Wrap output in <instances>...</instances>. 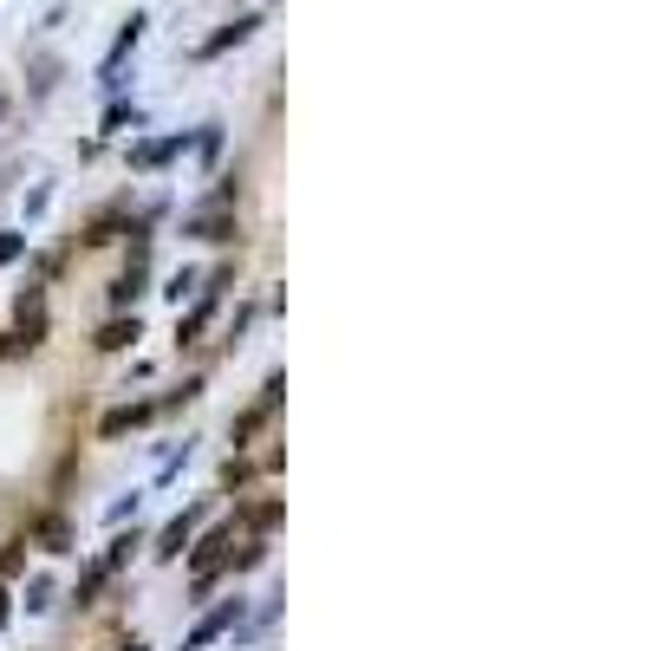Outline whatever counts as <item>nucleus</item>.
Instances as JSON below:
<instances>
[{
    "label": "nucleus",
    "instance_id": "b1692460",
    "mask_svg": "<svg viewBox=\"0 0 651 651\" xmlns=\"http://www.w3.org/2000/svg\"><path fill=\"white\" fill-rule=\"evenodd\" d=\"M228 202H241V176H222V189L209 196V209H228Z\"/></svg>",
    "mask_w": 651,
    "mask_h": 651
},
{
    "label": "nucleus",
    "instance_id": "9d476101",
    "mask_svg": "<svg viewBox=\"0 0 651 651\" xmlns=\"http://www.w3.org/2000/svg\"><path fill=\"white\" fill-rule=\"evenodd\" d=\"M143 293H150V261H130V274H117V280H111V306H117V313H130Z\"/></svg>",
    "mask_w": 651,
    "mask_h": 651
},
{
    "label": "nucleus",
    "instance_id": "7ed1b4c3",
    "mask_svg": "<svg viewBox=\"0 0 651 651\" xmlns=\"http://www.w3.org/2000/svg\"><path fill=\"white\" fill-rule=\"evenodd\" d=\"M254 33H261V13H235V20H228L222 33H209V39L196 46V59H222V52H235V46H248Z\"/></svg>",
    "mask_w": 651,
    "mask_h": 651
},
{
    "label": "nucleus",
    "instance_id": "7c9ffc66",
    "mask_svg": "<svg viewBox=\"0 0 651 651\" xmlns=\"http://www.w3.org/2000/svg\"><path fill=\"white\" fill-rule=\"evenodd\" d=\"M0 117H7V91H0Z\"/></svg>",
    "mask_w": 651,
    "mask_h": 651
},
{
    "label": "nucleus",
    "instance_id": "9b49d317",
    "mask_svg": "<svg viewBox=\"0 0 651 651\" xmlns=\"http://www.w3.org/2000/svg\"><path fill=\"white\" fill-rule=\"evenodd\" d=\"M137 339H143V320H137V313H117V320L98 326L91 346H98V352H124V346H137Z\"/></svg>",
    "mask_w": 651,
    "mask_h": 651
},
{
    "label": "nucleus",
    "instance_id": "c756f323",
    "mask_svg": "<svg viewBox=\"0 0 651 651\" xmlns=\"http://www.w3.org/2000/svg\"><path fill=\"white\" fill-rule=\"evenodd\" d=\"M117 651H150V646H137V639H130V646H117Z\"/></svg>",
    "mask_w": 651,
    "mask_h": 651
},
{
    "label": "nucleus",
    "instance_id": "f257e3e1",
    "mask_svg": "<svg viewBox=\"0 0 651 651\" xmlns=\"http://www.w3.org/2000/svg\"><path fill=\"white\" fill-rule=\"evenodd\" d=\"M143 26H150V13H130V20H124V33L111 39V52H104V65H98V85H104V91H117V85H124V59L137 52Z\"/></svg>",
    "mask_w": 651,
    "mask_h": 651
},
{
    "label": "nucleus",
    "instance_id": "0eeeda50",
    "mask_svg": "<svg viewBox=\"0 0 651 651\" xmlns=\"http://www.w3.org/2000/svg\"><path fill=\"white\" fill-rule=\"evenodd\" d=\"M26 535H33V548H39V554H72V522H65L59 509L33 515V528H26Z\"/></svg>",
    "mask_w": 651,
    "mask_h": 651
},
{
    "label": "nucleus",
    "instance_id": "4468645a",
    "mask_svg": "<svg viewBox=\"0 0 651 651\" xmlns=\"http://www.w3.org/2000/svg\"><path fill=\"white\" fill-rule=\"evenodd\" d=\"M280 515H287V502H274V496H267V502H248V509H241V522H248L254 535H274V528H280Z\"/></svg>",
    "mask_w": 651,
    "mask_h": 651
},
{
    "label": "nucleus",
    "instance_id": "412c9836",
    "mask_svg": "<svg viewBox=\"0 0 651 651\" xmlns=\"http://www.w3.org/2000/svg\"><path fill=\"white\" fill-rule=\"evenodd\" d=\"M163 293H170V300H189V293H202V274H196V267H183V274L163 287Z\"/></svg>",
    "mask_w": 651,
    "mask_h": 651
},
{
    "label": "nucleus",
    "instance_id": "c85d7f7f",
    "mask_svg": "<svg viewBox=\"0 0 651 651\" xmlns=\"http://www.w3.org/2000/svg\"><path fill=\"white\" fill-rule=\"evenodd\" d=\"M0 626H13V593H7V580H0Z\"/></svg>",
    "mask_w": 651,
    "mask_h": 651
},
{
    "label": "nucleus",
    "instance_id": "4be33fe9",
    "mask_svg": "<svg viewBox=\"0 0 651 651\" xmlns=\"http://www.w3.org/2000/svg\"><path fill=\"white\" fill-rule=\"evenodd\" d=\"M261 424H267V411H261V404H254V411H241V417H235V450H241V443H248Z\"/></svg>",
    "mask_w": 651,
    "mask_h": 651
},
{
    "label": "nucleus",
    "instance_id": "f8f14e48",
    "mask_svg": "<svg viewBox=\"0 0 651 651\" xmlns=\"http://www.w3.org/2000/svg\"><path fill=\"white\" fill-rule=\"evenodd\" d=\"M215 306H222V293H209V287H202V300L176 320V346H196V339H202V326L215 320Z\"/></svg>",
    "mask_w": 651,
    "mask_h": 651
},
{
    "label": "nucleus",
    "instance_id": "1a4fd4ad",
    "mask_svg": "<svg viewBox=\"0 0 651 651\" xmlns=\"http://www.w3.org/2000/svg\"><path fill=\"white\" fill-rule=\"evenodd\" d=\"M183 235H196V241H215V248H222V241H235L241 228H235V215H228V209H202V215H189V228H183Z\"/></svg>",
    "mask_w": 651,
    "mask_h": 651
},
{
    "label": "nucleus",
    "instance_id": "2eb2a0df",
    "mask_svg": "<svg viewBox=\"0 0 651 651\" xmlns=\"http://www.w3.org/2000/svg\"><path fill=\"white\" fill-rule=\"evenodd\" d=\"M59 72H65V65H59L52 52H39V59H33V98H52V85H59Z\"/></svg>",
    "mask_w": 651,
    "mask_h": 651
},
{
    "label": "nucleus",
    "instance_id": "f3484780",
    "mask_svg": "<svg viewBox=\"0 0 651 651\" xmlns=\"http://www.w3.org/2000/svg\"><path fill=\"white\" fill-rule=\"evenodd\" d=\"M130 554H137V535H117V541H111V548H104L98 561H104L111 574H124V567H130Z\"/></svg>",
    "mask_w": 651,
    "mask_h": 651
},
{
    "label": "nucleus",
    "instance_id": "aec40b11",
    "mask_svg": "<svg viewBox=\"0 0 651 651\" xmlns=\"http://www.w3.org/2000/svg\"><path fill=\"white\" fill-rule=\"evenodd\" d=\"M143 111L137 104H124V98H111V111H104V130H124V124H137Z\"/></svg>",
    "mask_w": 651,
    "mask_h": 651
},
{
    "label": "nucleus",
    "instance_id": "6e6552de",
    "mask_svg": "<svg viewBox=\"0 0 651 651\" xmlns=\"http://www.w3.org/2000/svg\"><path fill=\"white\" fill-rule=\"evenodd\" d=\"M183 150H189V137H143V143H130V170H163Z\"/></svg>",
    "mask_w": 651,
    "mask_h": 651
},
{
    "label": "nucleus",
    "instance_id": "dca6fc26",
    "mask_svg": "<svg viewBox=\"0 0 651 651\" xmlns=\"http://www.w3.org/2000/svg\"><path fill=\"white\" fill-rule=\"evenodd\" d=\"M104 580H117V574H111V567H104V561H91V567H85V580H78V593H72V600H78V606H91V600H98V593H104Z\"/></svg>",
    "mask_w": 651,
    "mask_h": 651
},
{
    "label": "nucleus",
    "instance_id": "5701e85b",
    "mask_svg": "<svg viewBox=\"0 0 651 651\" xmlns=\"http://www.w3.org/2000/svg\"><path fill=\"white\" fill-rule=\"evenodd\" d=\"M261 561H267V541H248V548H241V554H235V574H254V567H261Z\"/></svg>",
    "mask_w": 651,
    "mask_h": 651
},
{
    "label": "nucleus",
    "instance_id": "cd10ccee",
    "mask_svg": "<svg viewBox=\"0 0 651 651\" xmlns=\"http://www.w3.org/2000/svg\"><path fill=\"white\" fill-rule=\"evenodd\" d=\"M248 476H254V463H241V456H228V470H222V483H228V489H241Z\"/></svg>",
    "mask_w": 651,
    "mask_h": 651
},
{
    "label": "nucleus",
    "instance_id": "f03ea898",
    "mask_svg": "<svg viewBox=\"0 0 651 651\" xmlns=\"http://www.w3.org/2000/svg\"><path fill=\"white\" fill-rule=\"evenodd\" d=\"M13 333L26 339V352H39L46 346V287H20V300H13Z\"/></svg>",
    "mask_w": 651,
    "mask_h": 651
},
{
    "label": "nucleus",
    "instance_id": "20e7f679",
    "mask_svg": "<svg viewBox=\"0 0 651 651\" xmlns=\"http://www.w3.org/2000/svg\"><path fill=\"white\" fill-rule=\"evenodd\" d=\"M157 411H163V404H150V398H137V404H117V411H104V417H98V437H104V443H117V437L143 430Z\"/></svg>",
    "mask_w": 651,
    "mask_h": 651
},
{
    "label": "nucleus",
    "instance_id": "ddd939ff",
    "mask_svg": "<svg viewBox=\"0 0 651 651\" xmlns=\"http://www.w3.org/2000/svg\"><path fill=\"white\" fill-rule=\"evenodd\" d=\"M117 235H124V209L111 202V209H98V215H91V228H85V248H111Z\"/></svg>",
    "mask_w": 651,
    "mask_h": 651
},
{
    "label": "nucleus",
    "instance_id": "39448f33",
    "mask_svg": "<svg viewBox=\"0 0 651 651\" xmlns=\"http://www.w3.org/2000/svg\"><path fill=\"white\" fill-rule=\"evenodd\" d=\"M235 619H241V600H222L215 613H202V619L189 626V639H183V651H202V646H215L222 633H235Z\"/></svg>",
    "mask_w": 651,
    "mask_h": 651
},
{
    "label": "nucleus",
    "instance_id": "423d86ee",
    "mask_svg": "<svg viewBox=\"0 0 651 651\" xmlns=\"http://www.w3.org/2000/svg\"><path fill=\"white\" fill-rule=\"evenodd\" d=\"M196 522H202V502H196V509H183L176 522H163V535H157V548H150V554H157V561H183V548L196 541Z\"/></svg>",
    "mask_w": 651,
    "mask_h": 651
},
{
    "label": "nucleus",
    "instance_id": "a878e982",
    "mask_svg": "<svg viewBox=\"0 0 651 651\" xmlns=\"http://www.w3.org/2000/svg\"><path fill=\"white\" fill-rule=\"evenodd\" d=\"M13 261H26V235H0V267H13Z\"/></svg>",
    "mask_w": 651,
    "mask_h": 651
},
{
    "label": "nucleus",
    "instance_id": "bb28decb",
    "mask_svg": "<svg viewBox=\"0 0 651 651\" xmlns=\"http://www.w3.org/2000/svg\"><path fill=\"white\" fill-rule=\"evenodd\" d=\"M280 398H287V378H280V372H274V378H267V385H261V411H274V404H280Z\"/></svg>",
    "mask_w": 651,
    "mask_h": 651
},
{
    "label": "nucleus",
    "instance_id": "393cba45",
    "mask_svg": "<svg viewBox=\"0 0 651 651\" xmlns=\"http://www.w3.org/2000/svg\"><path fill=\"white\" fill-rule=\"evenodd\" d=\"M46 606H52V580H33L26 587V613H46Z\"/></svg>",
    "mask_w": 651,
    "mask_h": 651
},
{
    "label": "nucleus",
    "instance_id": "6ab92c4d",
    "mask_svg": "<svg viewBox=\"0 0 651 651\" xmlns=\"http://www.w3.org/2000/svg\"><path fill=\"white\" fill-rule=\"evenodd\" d=\"M20 574H26V541L0 548V580H20Z\"/></svg>",
    "mask_w": 651,
    "mask_h": 651
},
{
    "label": "nucleus",
    "instance_id": "a211bd4d",
    "mask_svg": "<svg viewBox=\"0 0 651 651\" xmlns=\"http://www.w3.org/2000/svg\"><path fill=\"white\" fill-rule=\"evenodd\" d=\"M196 157H202V163L222 157V124H202V130H196Z\"/></svg>",
    "mask_w": 651,
    "mask_h": 651
}]
</instances>
